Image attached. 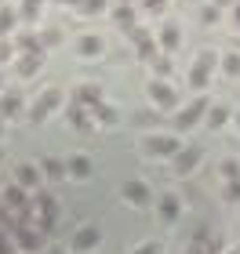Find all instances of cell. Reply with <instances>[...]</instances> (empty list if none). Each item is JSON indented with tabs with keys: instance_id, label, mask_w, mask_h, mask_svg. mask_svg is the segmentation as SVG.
Here are the masks:
<instances>
[{
	"instance_id": "obj_1",
	"label": "cell",
	"mask_w": 240,
	"mask_h": 254,
	"mask_svg": "<svg viewBox=\"0 0 240 254\" xmlns=\"http://www.w3.org/2000/svg\"><path fill=\"white\" fill-rule=\"evenodd\" d=\"M62 102H66V91L62 87H44L40 95L29 102V124H44L55 109L62 106Z\"/></svg>"
},
{
	"instance_id": "obj_2",
	"label": "cell",
	"mask_w": 240,
	"mask_h": 254,
	"mask_svg": "<svg viewBox=\"0 0 240 254\" xmlns=\"http://www.w3.org/2000/svg\"><path fill=\"white\" fill-rule=\"evenodd\" d=\"M178 149H182L178 134H150V138H142V156H150V160H164V156L175 160Z\"/></svg>"
},
{
	"instance_id": "obj_3",
	"label": "cell",
	"mask_w": 240,
	"mask_h": 254,
	"mask_svg": "<svg viewBox=\"0 0 240 254\" xmlns=\"http://www.w3.org/2000/svg\"><path fill=\"white\" fill-rule=\"evenodd\" d=\"M33 203H37V229L48 236L51 229H55V222H59V200H55L51 192L40 189L37 196H33Z\"/></svg>"
},
{
	"instance_id": "obj_4",
	"label": "cell",
	"mask_w": 240,
	"mask_h": 254,
	"mask_svg": "<svg viewBox=\"0 0 240 254\" xmlns=\"http://www.w3.org/2000/svg\"><path fill=\"white\" fill-rule=\"evenodd\" d=\"M215 65H219V55H215V51H200L197 62H193V69H189V87L193 91H204L211 84V69Z\"/></svg>"
},
{
	"instance_id": "obj_5",
	"label": "cell",
	"mask_w": 240,
	"mask_h": 254,
	"mask_svg": "<svg viewBox=\"0 0 240 254\" xmlns=\"http://www.w3.org/2000/svg\"><path fill=\"white\" fill-rule=\"evenodd\" d=\"M146 95H150V106H153V109H164V113L178 109V91L171 87L167 80H150Z\"/></svg>"
},
{
	"instance_id": "obj_6",
	"label": "cell",
	"mask_w": 240,
	"mask_h": 254,
	"mask_svg": "<svg viewBox=\"0 0 240 254\" xmlns=\"http://www.w3.org/2000/svg\"><path fill=\"white\" fill-rule=\"evenodd\" d=\"M204 113H208V98L200 95V98H193L189 106H182V109L175 113V120H171V124H175V131H189V127L200 124Z\"/></svg>"
},
{
	"instance_id": "obj_7",
	"label": "cell",
	"mask_w": 240,
	"mask_h": 254,
	"mask_svg": "<svg viewBox=\"0 0 240 254\" xmlns=\"http://www.w3.org/2000/svg\"><path fill=\"white\" fill-rule=\"evenodd\" d=\"M11 240H15V247H18L22 254L48 251V236H44L40 229H15V233H11Z\"/></svg>"
},
{
	"instance_id": "obj_8",
	"label": "cell",
	"mask_w": 240,
	"mask_h": 254,
	"mask_svg": "<svg viewBox=\"0 0 240 254\" xmlns=\"http://www.w3.org/2000/svg\"><path fill=\"white\" fill-rule=\"evenodd\" d=\"M120 196H124L131 207H150V203H153V192H150V186H146L142 178H128V182L120 186Z\"/></svg>"
},
{
	"instance_id": "obj_9",
	"label": "cell",
	"mask_w": 240,
	"mask_h": 254,
	"mask_svg": "<svg viewBox=\"0 0 240 254\" xmlns=\"http://www.w3.org/2000/svg\"><path fill=\"white\" fill-rule=\"evenodd\" d=\"M40 178H44V175H40V164H33V160H22V164L15 167V186L26 189V192H29V189L40 192Z\"/></svg>"
},
{
	"instance_id": "obj_10",
	"label": "cell",
	"mask_w": 240,
	"mask_h": 254,
	"mask_svg": "<svg viewBox=\"0 0 240 254\" xmlns=\"http://www.w3.org/2000/svg\"><path fill=\"white\" fill-rule=\"evenodd\" d=\"M98 244H102V233H98V225H91V222H84V225L73 233V251H77V254H91Z\"/></svg>"
},
{
	"instance_id": "obj_11",
	"label": "cell",
	"mask_w": 240,
	"mask_h": 254,
	"mask_svg": "<svg viewBox=\"0 0 240 254\" xmlns=\"http://www.w3.org/2000/svg\"><path fill=\"white\" fill-rule=\"evenodd\" d=\"M200 160H204V149L200 145H182L178 156H175V175H193Z\"/></svg>"
},
{
	"instance_id": "obj_12",
	"label": "cell",
	"mask_w": 240,
	"mask_h": 254,
	"mask_svg": "<svg viewBox=\"0 0 240 254\" xmlns=\"http://www.w3.org/2000/svg\"><path fill=\"white\" fill-rule=\"evenodd\" d=\"M44 59H48V55H18L15 62H11V69H15V76L18 80H29V76H37L40 69H44Z\"/></svg>"
},
{
	"instance_id": "obj_13",
	"label": "cell",
	"mask_w": 240,
	"mask_h": 254,
	"mask_svg": "<svg viewBox=\"0 0 240 254\" xmlns=\"http://www.w3.org/2000/svg\"><path fill=\"white\" fill-rule=\"evenodd\" d=\"M102 51H106V44H102V37H95V33H80V37H77V55L84 62L102 59Z\"/></svg>"
},
{
	"instance_id": "obj_14",
	"label": "cell",
	"mask_w": 240,
	"mask_h": 254,
	"mask_svg": "<svg viewBox=\"0 0 240 254\" xmlns=\"http://www.w3.org/2000/svg\"><path fill=\"white\" fill-rule=\"evenodd\" d=\"M66 175H70L73 182H87L91 175H95V164H91V156H84V153H73L70 160H66Z\"/></svg>"
},
{
	"instance_id": "obj_15",
	"label": "cell",
	"mask_w": 240,
	"mask_h": 254,
	"mask_svg": "<svg viewBox=\"0 0 240 254\" xmlns=\"http://www.w3.org/2000/svg\"><path fill=\"white\" fill-rule=\"evenodd\" d=\"M73 102H80V106H84V109L91 113L95 106H102V102H106V95H102V87H98V84H77Z\"/></svg>"
},
{
	"instance_id": "obj_16",
	"label": "cell",
	"mask_w": 240,
	"mask_h": 254,
	"mask_svg": "<svg viewBox=\"0 0 240 254\" xmlns=\"http://www.w3.org/2000/svg\"><path fill=\"white\" fill-rule=\"evenodd\" d=\"M109 15H113V22H117V29H131V26H139V4H131V0H124V4L109 7Z\"/></svg>"
},
{
	"instance_id": "obj_17",
	"label": "cell",
	"mask_w": 240,
	"mask_h": 254,
	"mask_svg": "<svg viewBox=\"0 0 240 254\" xmlns=\"http://www.w3.org/2000/svg\"><path fill=\"white\" fill-rule=\"evenodd\" d=\"M11 40H15V51H18V55H40V51H44V48H40V37H37L33 29H18ZM44 55H48V51H44Z\"/></svg>"
},
{
	"instance_id": "obj_18",
	"label": "cell",
	"mask_w": 240,
	"mask_h": 254,
	"mask_svg": "<svg viewBox=\"0 0 240 254\" xmlns=\"http://www.w3.org/2000/svg\"><path fill=\"white\" fill-rule=\"evenodd\" d=\"M26 109V98H22V91L18 87H11V91H4V95H0V117H18V113Z\"/></svg>"
},
{
	"instance_id": "obj_19",
	"label": "cell",
	"mask_w": 240,
	"mask_h": 254,
	"mask_svg": "<svg viewBox=\"0 0 240 254\" xmlns=\"http://www.w3.org/2000/svg\"><path fill=\"white\" fill-rule=\"evenodd\" d=\"M157 44H160V51H164V55L178 51L182 33H178V26H175V22H164V26H160V33H157Z\"/></svg>"
},
{
	"instance_id": "obj_20",
	"label": "cell",
	"mask_w": 240,
	"mask_h": 254,
	"mask_svg": "<svg viewBox=\"0 0 240 254\" xmlns=\"http://www.w3.org/2000/svg\"><path fill=\"white\" fill-rule=\"evenodd\" d=\"M0 200H4V207H7V211H15V214H18L22 207L29 203V196H26V189H18L15 182H7V186L0 189Z\"/></svg>"
},
{
	"instance_id": "obj_21",
	"label": "cell",
	"mask_w": 240,
	"mask_h": 254,
	"mask_svg": "<svg viewBox=\"0 0 240 254\" xmlns=\"http://www.w3.org/2000/svg\"><path fill=\"white\" fill-rule=\"evenodd\" d=\"M66 120H70V127H77V131H91V124H95L91 113L80 106V102H73V98H70V106H66Z\"/></svg>"
},
{
	"instance_id": "obj_22",
	"label": "cell",
	"mask_w": 240,
	"mask_h": 254,
	"mask_svg": "<svg viewBox=\"0 0 240 254\" xmlns=\"http://www.w3.org/2000/svg\"><path fill=\"white\" fill-rule=\"evenodd\" d=\"M44 4H48V0H22V4H18V18H22V26H26V29H33L40 22Z\"/></svg>"
},
{
	"instance_id": "obj_23",
	"label": "cell",
	"mask_w": 240,
	"mask_h": 254,
	"mask_svg": "<svg viewBox=\"0 0 240 254\" xmlns=\"http://www.w3.org/2000/svg\"><path fill=\"white\" fill-rule=\"evenodd\" d=\"M40 175L51 178V182H66V160H59V156H44V160H40Z\"/></svg>"
},
{
	"instance_id": "obj_24",
	"label": "cell",
	"mask_w": 240,
	"mask_h": 254,
	"mask_svg": "<svg viewBox=\"0 0 240 254\" xmlns=\"http://www.w3.org/2000/svg\"><path fill=\"white\" fill-rule=\"evenodd\" d=\"M91 120H95V124H102V127H117V124H120V113H117V106L102 102V106H95V109H91Z\"/></svg>"
},
{
	"instance_id": "obj_25",
	"label": "cell",
	"mask_w": 240,
	"mask_h": 254,
	"mask_svg": "<svg viewBox=\"0 0 240 254\" xmlns=\"http://www.w3.org/2000/svg\"><path fill=\"white\" fill-rule=\"evenodd\" d=\"M157 211H160V218H164V222H175L178 211H182L178 196H175V192H164V196H160V203H157Z\"/></svg>"
},
{
	"instance_id": "obj_26",
	"label": "cell",
	"mask_w": 240,
	"mask_h": 254,
	"mask_svg": "<svg viewBox=\"0 0 240 254\" xmlns=\"http://www.w3.org/2000/svg\"><path fill=\"white\" fill-rule=\"evenodd\" d=\"M73 11L80 18H95V15H102V11H109V0H80Z\"/></svg>"
},
{
	"instance_id": "obj_27",
	"label": "cell",
	"mask_w": 240,
	"mask_h": 254,
	"mask_svg": "<svg viewBox=\"0 0 240 254\" xmlns=\"http://www.w3.org/2000/svg\"><path fill=\"white\" fill-rule=\"evenodd\" d=\"M204 120H208L211 131H219V127H226V120H230V106H222V102L219 106H208V117Z\"/></svg>"
},
{
	"instance_id": "obj_28",
	"label": "cell",
	"mask_w": 240,
	"mask_h": 254,
	"mask_svg": "<svg viewBox=\"0 0 240 254\" xmlns=\"http://www.w3.org/2000/svg\"><path fill=\"white\" fill-rule=\"evenodd\" d=\"M37 37H40V48L51 51V48H59V44H62V29L59 26H44V29H37Z\"/></svg>"
},
{
	"instance_id": "obj_29",
	"label": "cell",
	"mask_w": 240,
	"mask_h": 254,
	"mask_svg": "<svg viewBox=\"0 0 240 254\" xmlns=\"http://www.w3.org/2000/svg\"><path fill=\"white\" fill-rule=\"evenodd\" d=\"M135 55H139V62H157V59H160V44H157V37L142 40L139 48H135Z\"/></svg>"
},
{
	"instance_id": "obj_30",
	"label": "cell",
	"mask_w": 240,
	"mask_h": 254,
	"mask_svg": "<svg viewBox=\"0 0 240 254\" xmlns=\"http://www.w3.org/2000/svg\"><path fill=\"white\" fill-rule=\"evenodd\" d=\"M219 175H222L226 182H240V160H233V156H226L222 164H219Z\"/></svg>"
},
{
	"instance_id": "obj_31",
	"label": "cell",
	"mask_w": 240,
	"mask_h": 254,
	"mask_svg": "<svg viewBox=\"0 0 240 254\" xmlns=\"http://www.w3.org/2000/svg\"><path fill=\"white\" fill-rule=\"evenodd\" d=\"M222 73L233 76V80L240 76V55H237V51H233V55H222Z\"/></svg>"
},
{
	"instance_id": "obj_32",
	"label": "cell",
	"mask_w": 240,
	"mask_h": 254,
	"mask_svg": "<svg viewBox=\"0 0 240 254\" xmlns=\"http://www.w3.org/2000/svg\"><path fill=\"white\" fill-rule=\"evenodd\" d=\"M124 37H128V40L135 44V48H139V44H142V40H150V37H153V33H150V29H146V26H142V22H139V26H131V29H124Z\"/></svg>"
},
{
	"instance_id": "obj_33",
	"label": "cell",
	"mask_w": 240,
	"mask_h": 254,
	"mask_svg": "<svg viewBox=\"0 0 240 254\" xmlns=\"http://www.w3.org/2000/svg\"><path fill=\"white\" fill-rule=\"evenodd\" d=\"M131 120L139 124V127H150V124H157L160 117H157V109H135V113H131Z\"/></svg>"
},
{
	"instance_id": "obj_34",
	"label": "cell",
	"mask_w": 240,
	"mask_h": 254,
	"mask_svg": "<svg viewBox=\"0 0 240 254\" xmlns=\"http://www.w3.org/2000/svg\"><path fill=\"white\" fill-rule=\"evenodd\" d=\"M18 59V51H15V40H0V65H4V62H15Z\"/></svg>"
},
{
	"instance_id": "obj_35",
	"label": "cell",
	"mask_w": 240,
	"mask_h": 254,
	"mask_svg": "<svg viewBox=\"0 0 240 254\" xmlns=\"http://www.w3.org/2000/svg\"><path fill=\"white\" fill-rule=\"evenodd\" d=\"M153 73H157V80H167V73H171V59L167 55H160V59L153 62Z\"/></svg>"
},
{
	"instance_id": "obj_36",
	"label": "cell",
	"mask_w": 240,
	"mask_h": 254,
	"mask_svg": "<svg viewBox=\"0 0 240 254\" xmlns=\"http://www.w3.org/2000/svg\"><path fill=\"white\" fill-rule=\"evenodd\" d=\"M0 254H18L15 240H11V233H4V229H0Z\"/></svg>"
},
{
	"instance_id": "obj_37",
	"label": "cell",
	"mask_w": 240,
	"mask_h": 254,
	"mask_svg": "<svg viewBox=\"0 0 240 254\" xmlns=\"http://www.w3.org/2000/svg\"><path fill=\"white\" fill-rule=\"evenodd\" d=\"M139 7H142V11H153V15H160V11L167 7V0H139Z\"/></svg>"
},
{
	"instance_id": "obj_38",
	"label": "cell",
	"mask_w": 240,
	"mask_h": 254,
	"mask_svg": "<svg viewBox=\"0 0 240 254\" xmlns=\"http://www.w3.org/2000/svg\"><path fill=\"white\" fill-rule=\"evenodd\" d=\"M131 254H160V244H153V240H146V244H139Z\"/></svg>"
},
{
	"instance_id": "obj_39",
	"label": "cell",
	"mask_w": 240,
	"mask_h": 254,
	"mask_svg": "<svg viewBox=\"0 0 240 254\" xmlns=\"http://www.w3.org/2000/svg\"><path fill=\"white\" fill-rule=\"evenodd\" d=\"M219 15H222V11L215 7V4H208V7L200 11V18H204V22H219Z\"/></svg>"
},
{
	"instance_id": "obj_40",
	"label": "cell",
	"mask_w": 240,
	"mask_h": 254,
	"mask_svg": "<svg viewBox=\"0 0 240 254\" xmlns=\"http://www.w3.org/2000/svg\"><path fill=\"white\" fill-rule=\"evenodd\" d=\"M226 200H240V182H230V186H226Z\"/></svg>"
},
{
	"instance_id": "obj_41",
	"label": "cell",
	"mask_w": 240,
	"mask_h": 254,
	"mask_svg": "<svg viewBox=\"0 0 240 254\" xmlns=\"http://www.w3.org/2000/svg\"><path fill=\"white\" fill-rule=\"evenodd\" d=\"M44 254H66V247H59V244H55V247H48V251H44Z\"/></svg>"
},
{
	"instance_id": "obj_42",
	"label": "cell",
	"mask_w": 240,
	"mask_h": 254,
	"mask_svg": "<svg viewBox=\"0 0 240 254\" xmlns=\"http://www.w3.org/2000/svg\"><path fill=\"white\" fill-rule=\"evenodd\" d=\"M55 4H62V7H77L80 0H55Z\"/></svg>"
},
{
	"instance_id": "obj_43",
	"label": "cell",
	"mask_w": 240,
	"mask_h": 254,
	"mask_svg": "<svg viewBox=\"0 0 240 254\" xmlns=\"http://www.w3.org/2000/svg\"><path fill=\"white\" fill-rule=\"evenodd\" d=\"M4 91H7V80H4V73H0V95H4Z\"/></svg>"
},
{
	"instance_id": "obj_44",
	"label": "cell",
	"mask_w": 240,
	"mask_h": 254,
	"mask_svg": "<svg viewBox=\"0 0 240 254\" xmlns=\"http://www.w3.org/2000/svg\"><path fill=\"white\" fill-rule=\"evenodd\" d=\"M4 131H7V120H4V117H0V138H4Z\"/></svg>"
},
{
	"instance_id": "obj_45",
	"label": "cell",
	"mask_w": 240,
	"mask_h": 254,
	"mask_svg": "<svg viewBox=\"0 0 240 254\" xmlns=\"http://www.w3.org/2000/svg\"><path fill=\"white\" fill-rule=\"evenodd\" d=\"M233 18H237V26H240V4H237V7H233Z\"/></svg>"
},
{
	"instance_id": "obj_46",
	"label": "cell",
	"mask_w": 240,
	"mask_h": 254,
	"mask_svg": "<svg viewBox=\"0 0 240 254\" xmlns=\"http://www.w3.org/2000/svg\"><path fill=\"white\" fill-rule=\"evenodd\" d=\"M226 4H233V0H215V7H226Z\"/></svg>"
},
{
	"instance_id": "obj_47",
	"label": "cell",
	"mask_w": 240,
	"mask_h": 254,
	"mask_svg": "<svg viewBox=\"0 0 240 254\" xmlns=\"http://www.w3.org/2000/svg\"><path fill=\"white\" fill-rule=\"evenodd\" d=\"M189 254H204V251H200V247H189Z\"/></svg>"
},
{
	"instance_id": "obj_48",
	"label": "cell",
	"mask_w": 240,
	"mask_h": 254,
	"mask_svg": "<svg viewBox=\"0 0 240 254\" xmlns=\"http://www.w3.org/2000/svg\"><path fill=\"white\" fill-rule=\"evenodd\" d=\"M237 131H240V113H237Z\"/></svg>"
},
{
	"instance_id": "obj_49",
	"label": "cell",
	"mask_w": 240,
	"mask_h": 254,
	"mask_svg": "<svg viewBox=\"0 0 240 254\" xmlns=\"http://www.w3.org/2000/svg\"><path fill=\"white\" fill-rule=\"evenodd\" d=\"M0 164H4V149H0Z\"/></svg>"
},
{
	"instance_id": "obj_50",
	"label": "cell",
	"mask_w": 240,
	"mask_h": 254,
	"mask_svg": "<svg viewBox=\"0 0 240 254\" xmlns=\"http://www.w3.org/2000/svg\"><path fill=\"white\" fill-rule=\"evenodd\" d=\"M226 254H240V251H226Z\"/></svg>"
},
{
	"instance_id": "obj_51",
	"label": "cell",
	"mask_w": 240,
	"mask_h": 254,
	"mask_svg": "<svg viewBox=\"0 0 240 254\" xmlns=\"http://www.w3.org/2000/svg\"><path fill=\"white\" fill-rule=\"evenodd\" d=\"M131 4H139V0H131Z\"/></svg>"
},
{
	"instance_id": "obj_52",
	"label": "cell",
	"mask_w": 240,
	"mask_h": 254,
	"mask_svg": "<svg viewBox=\"0 0 240 254\" xmlns=\"http://www.w3.org/2000/svg\"><path fill=\"white\" fill-rule=\"evenodd\" d=\"M0 4H7V0H0Z\"/></svg>"
}]
</instances>
